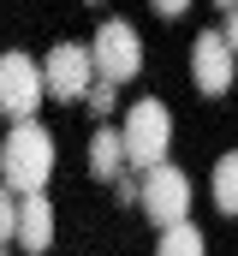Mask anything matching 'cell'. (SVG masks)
Instances as JSON below:
<instances>
[{
    "label": "cell",
    "mask_w": 238,
    "mask_h": 256,
    "mask_svg": "<svg viewBox=\"0 0 238 256\" xmlns=\"http://www.w3.org/2000/svg\"><path fill=\"white\" fill-rule=\"evenodd\" d=\"M0 173H6V191H48V179H54V131H42L36 120H12L6 149H0Z\"/></svg>",
    "instance_id": "1"
},
{
    "label": "cell",
    "mask_w": 238,
    "mask_h": 256,
    "mask_svg": "<svg viewBox=\"0 0 238 256\" xmlns=\"http://www.w3.org/2000/svg\"><path fill=\"white\" fill-rule=\"evenodd\" d=\"M119 131H125L131 173H149V167H155V161H167V149H173V114H167V102H155V96L131 102Z\"/></svg>",
    "instance_id": "2"
},
{
    "label": "cell",
    "mask_w": 238,
    "mask_h": 256,
    "mask_svg": "<svg viewBox=\"0 0 238 256\" xmlns=\"http://www.w3.org/2000/svg\"><path fill=\"white\" fill-rule=\"evenodd\" d=\"M42 102H48V72H42V60L6 54L0 60V108H6V120H36Z\"/></svg>",
    "instance_id": "3"
},
{
    "label": "cell",
    "mask_w": 238,
    "mask_h": 256,
    "mask_svg": "<svg viewBox=\"0 0 238 256\" xmlns=\"http://www.w3.org/2000/svg\"><path fill=\"white\" fill-rule=\"evenodd\" d=\"M137 208H143L155 226H173V220H184V214H190V179L178 173L173 161H155V167L143 173Z\"/></svg>",
    "instance_id": "4"
},
{
    "label": "cell",
    "mask_w": 238,
    "mask_h": 256,
    "mask_svg": "<svg viewBox=\"0 0 238 256\" xmlns=\"http://www.w3.org/2000/svg\"><path fill=\"white\" fill-rule=\"evenodd\" d=\"M42 72H48V96L54 102H84L90 90H96V48H78V42H60L54 54L42 60Z\"/></svg>",
    "instance_id": "5"
},
{
    "label": "cell",
    "mask_w": 238,
    "mask_h": 256,
    "mask_svg": "<svg viewBox=\"0 0 238 256\" xmlns=\"http://www.w3.org/2000/svg\"><path fill=\"white\" fill-rule=\"evenodd\" d=\"M90 48H96V72L114 78V84H131V78L143 72V42H137V30H131L125 18H108Z\"/></svg>",
    "instance_id": "6"
},
{
    "label": "cell",
    "mask_w": 238,
    "mask_h": 256,
    "mask_svg": "<svg viewBox=\"0 0 238 256\" xmlns=\"http://www.w3.org/2000/svg\"><path fill=\"white\" fill-rule=\"evenodd\" d=\"M190 78H196L202 96H226V90H232V78H238V48L226 42V30L196 36V48H190Z\"/></svg>",
    "instance_id": "7"
},
{
    "label": "cell",
    "mask_w": 238,
    "mask_h": 256,
    "mask_svg": "<svg viewBox=\"0 0 238 256\" xmlns=\"http://www.w3.org/2000/svg\"><path fill=\"white\" fill-rule=\"evenodd\" d=\"M54 244V202L48 191H18V250L42 256Z\"/></svg>",
    "instance_id": "8"
},
{
    "label": "cell",
    "mask_w": 238,
    "mask_h": 256,
    "mask_svg": "<svg viewBox=\"0 0 238 256\" xmlns=\"http://www.w3.org/2000/svg\"><path fill=\"white\" fill-rule=\"evenodd\" d=\"M90 173L102 185H119L131 173V155H125V131H114L108 120H96V137H90Z\"/></svg>",
    "instance_id": "9"
},
{
    "label": "cell",
    "mask_w": 238,
    "mask_h": 256,
    "mask_svg": "<svg viewBox=\"0 0 238 256\" xmlns=\"http://www.w3.org/2000/svg\"><path fill=\"white\" fill-rule=\"evenodd\" d=\"M214 208L220 214H238V149L214 161Z\"/></svg>",
    "instance_id": "10"
},
{
    "label": "cell",
    "mask_w": 238,
    "mask_h": 256,
    "mask_svg": "<svg viewBox=\"0 0 238 256\" xmlns=\"http://www.w3.org/2000/svg\"><path fill=\"white\" fill-rule=\"evenodd\" d=\"M161 256H202V232H196L190 220H173V226L161 232Z\"/></svg>",
    "instance_id": "11"
},
{
    "label": "cell",
    "mask_w": 238,
    "mask_h": 256,
    "mask_svg": "<svg viewBox=\"0 0 238 256\" xmlns=\"http://www.w3.org/2000/svg\"><path fill=\"white\" fill-rule=\"evenodd\" d=\"M0 244H18V191L0 196Z\"/></svg>",
    "instance_id": "12"
},
{
    "label": "cell",
    "mask_w": 238,
    "mask_h": 256,
    "mask_svg": "<svg viewBox=\"0 0 238 256\" xmlns=\"http://www.w3.org/2000/svg\"><path fill=\"white\" fill-rule=\"evenodd\" d=\"M84 102H90V114H96V120H108V114H114V78H96V90H90Z\"/></svg>",
    "instance_id": "13"
},
{
    "label": "cell",
    "mask_w": 238,
    "mask_h": 256,
    "mask_svg": "<svg viewBox=\"0 0 238 256\" xmlns=\"http://www.w3.org/2000/svg\"><path fill=\"white\" fill-rule=\"evenodd\" d=\"M184 6H190V0H155V12H161V18H178Z\"/></svg>",
    "instance_id": "14"
},
{
    "label": "cell",
    "mask_w": 238,
    "mask_h": 256,
    "mask_svg": "<svg viewBox=\"0 0 238 256\" xmlns=\"http://www.w3.org/2000/svg\"><path fill=\"white\" fill-rule=\"evenodd\" d=\"M226 42L238 48V6H232V18H226Z\"/></svg>",
    "instance_id": "15"
},
{
    "label": "cell",
    "mask_w": 238,
    "mask_h": 256,
    "mask_svg": "<svg viewBox=\"0 0 238 256\" xmlns=\"http://www.w3.org/2000/svg\"><path fill=\"white\" fill-rule=\"evenodd\" d=\"M220 6H226V12H232V6H238V0H220Z\"/></svg>",
    "instance_id": "16"
},
{
    "label": "cell",
    "mask_w": 238,
    "mask_h": 256,
    "mask_svg": "<svg viewBox=\"0 0 238 256\" xmlns=\"http://www.w3.org/2000/svg\"><path fill=\"white\" fill-rule=\"evenodd\" d=\"M90 6H96V0H90Z\"/></svg>",
    "instance_id": "17"
}]
</instances>
